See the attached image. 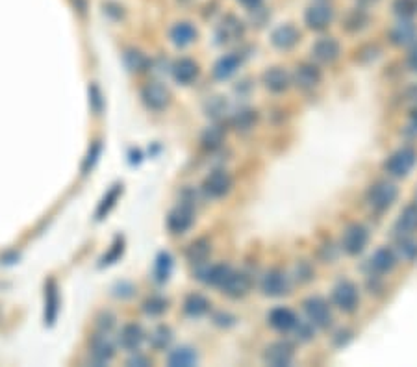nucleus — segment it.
Listing matches in <instances>:
<instances>
[{"instance_id":"nucleus-18","label":"nucleus","mask_w":417,"mask_h":367,"mask_svg":"<svg viewBox=\"0 0 417 367\" xmlns=\"http://www.w3.org/2000/svg\"><path fill=\"white\" fill-rule=\"evenodd\" d=\"M269 324L278 332H289L293 331L295 324H297V315H295L289 308H275L267 318Z\"/></svg>"},{"instance_id":"nucleus-34","label":"nucleus","mask_w":417,"mask_h":367,"mask_svg":"<svg viewBox=\"0 0 417 367\" xmlns=\"http://www.w3.org/2000/svg\"><path fill=\"white\" fill-rule=\"evenodd\" d=\"M393 12L401 19H412L417 15V0H393Z\"/></svg>"},{"instance_id":"nucleus-13","label":"nucleus","mask_w":417,"mask_h":367,"mask_svg":"<svg viewBox=\"0 0 417 367\" xmlns=\"http://www.w3.org/2000/svg\"><path fill=\"white\" fill-rule=\"evenodd\" d=\"M341 47L334 37H321L312 47V56L321 63H332L339 58Z\"/></svg>"},{"instance_id":"nucleus-36","label":"nucleus","mask_w":417,"mask_h":367,"mask_svg":"<svg viewBox=\"0 0 417 367\" xmlns=\"http://www.w3.org/2000/svg\"><path fill=\"white\" fill-rule=\"evenodd\" d=\"M256 122V111L252 110H241L238 111V115L234 117V124L238 130H249Z\"/></svg>"},{"instance_id":"nucleus-33","label":"nucleus","mask_w":417,"mask_h":367,"mask_svg":"<svg viewBox=\"0 0 417 367\" xmlns=\"http://www.w3.org/2000/svg\"><path fill=\"white\" fill-rule=\"evenodd\" d=\"M397 252L399 256L406 262H414L417 258V241L412 239L410 236H403V238L397 241Z\"/></svg>"},{"instance_id":"nucleus-45","label":"nucleus","mask_w":417,"mask_h":367,"mask_svg":"<svg viewBox=\"0 0 417 367\" xmlns=\"http://www.w3.org/2000/svg\"><path fill=\"white\" fill-rule=\"evenodd\" d=\"M148 362H147V358H139V356H137V358H132V360H128V366H147Z\"/></svg>"},{"instance_id":"nucleus-30","label":"nucleus","mask_w":417,"mask_h":367,"mask_svg":"<svg viewBox=\"0 0 417 367\" xmlns=\"http://www.w3.org/2000/svg\"><path fill=\"white\" fill-rule=\"evenodd\" d=\"M93 356L98 364H104L113 356V345L106 336H97L93 340Z\"/></svg>"},{"instance_id":"nucleus-29","label":"nucleus","mask_w":417,"mask_h":367,"mask_svg":"<svg viewBox=\"0 0 417 367\" xmlns=\"http://www.w3.org/2000/svg\"><path fill=\"white\" fill-rule=\"evenodd\" d=\"M196 364V353L188 347H180V349L172 351L169 356V366L172 367H190Z\"/></svg>"},{"instance_id":"nucleus-8","label":"nucleus","mask_w":417,"mask_h":367,"mask_svg":"<svg viewBox=\"0 0 417 367\" xmlns=\"http://www.w3.org/2000/svg\"><path fill=\"white\" fill-rule=\"evenodd\" d=\"M243 32H245V28H243V23H241L240 19L234 17V15H227L219 23V26H217L215 37H217V43L228 45L238 41L240 37H243Z\"/></svg>"},{"instance_id":"nucleus-16","label":"nucleus","mask_w":417,"mask_h":367,"mask_svg":"<svg viewBox=\"0 0 417 367\" xmlns=\"http://www.w3.org/2000/svg\"><path fill=\"white\" fill-rule=\"evenodd\" d=\"M193 225V210L190 206H178L167 217V227L172 234H184Z\"/></svg>"},{"instance_id":"nucleus-7","label":"nucleus","mask_w":417,"mask_h":367,"mask_svg":"<svg viewBox=\"0 0 417 367\" xmlns=\"http://www.w3.org/2000/svg\"><path fill=\"white\" fill-rule=\"evenodd\" d=\"M295 351L293 345L288 342H275L271 343L269 347L265 349L264 360L265 364H269L273 367H284L289 366L293 362Z\"/></svg>"},{"instance_id":"nucleus-12","label":"nucleus","mask_w":417,"mask_h":367,"mask_svg":"<svg viewBox=\"0 0 417 367\" xmlns=\"http://www.w3.org/2000/svg\"><path fill=\"white\" fill-rule=\"evenodd\" d=\"M289 289L288 276L284 275L280 269H271L265 273L264 280H262V291L267 297H280L286 295Z\"/></svg>"},{"instance_id":"nucleus-10","label":"nucleus","mask_w":417,"mask_h":367,"mask_svg":"<svg viewBox=\"0 0 417 367\" xmlns=\"http://www.w3.org/2000/svg\"><path fill=\"white\" fill-rule=\"evenodd\" d=\"M321 82V71L312 63H301L299 67L295 69L293 73V84L302 91H310L313 87L319 86Z\"/></svg>"},{"instance_id":"nucleus-2","label":"nucleus","mask_w":417,"mask_h":367,"mask_svg":"<svg viewBox=\"0 0 417 367\" xmlns=\"http://www.w3.org/2000/svg\"><path fill=\"white\" fill-rule=\"evenodd\" d=\"M417 162V153L412 147H403L387 158L386 171L395 178H405L414 169Z\"/></svg>"},{"instance_id":"nucleus-3","label":"nucleus","mask_w":417,"mask_h":367,"mask_svg":"<svg viewBox=\"0 0 417 367\" xmlns=\"http://www.w3.org/2000/svg\"><path fill=\"white\" fill-rule=\"evenodd\" d=\"M304 312H306L310 323L319 326V329H326L332 323L330 306L321 297H310V299L304 300Z\"/></svg>"},{"instance_id":"nucleus-47","label":"nucleus","mask_w":417,"mask_h":367,"mask_svg":"<svg viewBox=\"0 0 417 367\" xmlns=\"http://www.w3.org/2000/svg\"><path fill=\"white\" fill-rule=\"evenodd\" d=\"M360 2H362V4H365V6H369V4H374L376 0H360Z\"/></svg>"},{"instance_id":"nucleus-1","label":"nucleus","mask_w":417,"mask_h":367,"mask_svg":"<svg viewBox=\"0 0 417 367\" xmlns=\"http://www.w3.org/2000/svg\"><path fill=\"white\" fill-rule=\"evenodd\" d=\"M397 195H399V191H397L395 184L387 182V180H381V182L373 184L369 188L368 202L374 212H386L395 202Z\"/></svg>"},{"instance_id":"nucleus-43","label":"nucleus","mask_w":417,"mask_h":367,"mask_svg":"<svg viewBox=\"0 0 417 367\" xmlns=\"http://www.w3.org/2000/svg\"><path fill=\"white\" fill-rule=\"evenodd\" d=\"M408 67L412 71H417V43H414V47L408 52Z\"/></svg>"},{"instance_id":"nucleus-28","label":"nucleus","mask_w":417,"mask_h":367,"mask_svg":"<svg viewBox=\"0 0 417 367\" xmlns=\"http://www.w3.org/2000/svg\"><path fill=\"white\" fill-rule=\"evenodd\" d=\"M45 299H47V306H45V319H47V323L52 324L56 321V315H58V304H60V299H58V289H56L54 280L49 282V286H47V293H45Z\"/></svg>"},{"instance_id":"nucleus-27","label":"nucleus","mask_w":417,"mask_h":367,"mask_svg":"<svg viewBox=\"0 0 417 367\" xmlns=\"http://www.w3.org/2000/svg\"><path fill=\"white\" fill-rule=\"evenodd\" d=\"M210 252H212V245H210L208 239H196L193 243L188 247V252H185V256L190 260L191 263H203L208 260Z\"/></svg>"},{"instance_id":"nucleus-40","label":"nucleus","mask_w":417,"mask_h":367,"mask_svg":"<svg viewBox=\"0 0 417 367\" xmlns=\"http://www.w3.org/2000/svg\"><path fill=\"white\" fill-rule=\"evenodd\" d=\"M166 308H167L166 300L158 299V297H154V299L145 302V312L150 313V315H160V313L166 312Z\"/></svg>"},{"instance_id":"nucleus-6","label":"nucleus","mask_w":417,"mask_h":367,"mask_svg":"<svg viewBox=\"0 0 417 367\" xmlns=\"http://www.w3.org/2000/svg\"><path fill=\"white\" fill-rule=\"evenodd\" d=\"M334 19V8L325 4V2H317L308 8L304 13V21H306L308 28L312 30H325L326 26L330 25Z\"/></svg>"},{"instance_id":"nucleus-37","label":"nucleus","mask_w":417,"mask_h":367,"mask_svg":"<svg viewBox=\"0 0 417 367\" xmlns=\"http://www.w3.org/2000/svg\"><path fill=\"white\" fill-rule=\"evenodd\" d=\"M223 137H225V132H223L219 126H212V129H208L206 132H204L203 143L206 145V147L215 148V147H219V145H221Z\"/></svg>"},{"instance_id":"nucleus-41","label":"nucleus","mask_w":417,"mask_h":367,"mask_svg":"<svg viewBox=\"0 0 417 367\" xmlns=\"http://www.w3.org/2000/svg\"><path fill=\"white\" fill-rule=\"evenodd\" d=\"M126 60H132V63H128V67L132 69V71H142V69L145 67V63H147L139 52H128V54H126Z\"/></svg>"},{"instance_id":"nucleus-38","label":"nucleus","mask_w":417,"mask_h":367,"mask_svg":"<svg viewBox=\"0 0 417 367\" xmlns=\"http://www.w3.org/2000/svg\"><path fill=\"white\" fill-rule=\"evenodd\" d=\"M119 193H121V186H113V190H111L110 193H108V197H106L104 201H102V204L98 206V210H97V217H98V219H102V217H104V215L108 214V212H110L111 206L115 204V201H117V197H119Z\"/></svg>"},{"instance_id":"nucleus-20","label":"nucleus","mask_w":417,"mask_h":367,"mask_svg":"<svg viewBox=\"0 0 417 367\" xmlns=\"http://www.w3.org/2000/svg\"><path fill=\"white\" fill-rule=\"evenodd\" d=\"M265 87L273 93H282L289 87V74L282 67H271L264 73Z\"/></svg>"},{"instance_id":"nucleus-32","label":"nucleus","mask_w":417,"mask_h":367,"mask_svg":"<svg viewBox=\"0 0 417 367\" xmlns=\"http://www.w3.org/2000/svg\"><path fill=\"white\" fill-rule=\"evenodd\" d=\"M368 25V13L363 10H350L343 19V26L347 32H360Z\"/></svg>"},{"instance_id":"nucleus-11","label":"nucleus","mask_w":417,"mask_h":367,"mask_svg":"<svg viewBox=\"0 0 417 367\" xmlns=\"http://www.w3.org/2000/svg\"><path fill=\"white\" fill-rule=\"evenodd\" d=\"M142 98L150 110L160 111L164 110V108H167L169 98L171 97H169L167 87H164L161 84H158V82H153V84H147V86L143 87Z\"/></svg>"},{"instance_id":"nucleus-39","label":"nucleus","mask_w":417,"mask_h":367,"mask_svg":"<svg viewBox=\"0 0 417 367\" xmlns=\"http://www.w3.org/2000/svg\"><path fill=\"white\" fill-rule=\"evenodd\" d=\"M171 265L172 262L169 254H160L158 256V260H156V276H158V280H167V276L171 273Z\"/></svg>"},{"instance_id":"nucleus-42","label":"nucleus","mask_w":417,"mask_h":367,"mask_svg":"<svg viewBox=\"0 0 417 367\" xmlns=\"http://www.w3.org/2000/svg\"><path fill=\"white\" fill-rule=\"evenodd\" d=\"M295 331H297V334H299L297 337H299V340H302V342H308V340L313 336L312 329H310L308 324L299 323V321H297V324H295Z\"/></svg>"},{"instance_id":"nucleus-26","label":"nucleus","mask_w":417,"mask_h":367,"mask_svg":"<svg viewBox=\"0 0 417 367\" xmlns=\"http://www.w3.org/2000/svg\"><path fill=\"white\" fill-rule=\"evenodd\" d=\"M230 273H232V269H230L228 265H225V263H217V265H212V267H208V269L204 271L203 280L206 282V284H210V286L221 288Z\"/></svg>"},{"instance_id":"nucleus-19","label":"nucleus","mask_w":417,"mask_h":367,"mask_svg":"<svg viewBox=\"0 0 417 367\" xmlns=\"http://www.w3.org/2000/svg\"><path fill=\"white\" fill-rule=\"evenodd\" d=\"M241 63H243V58H241V54H238V52L223 56L221 60L214 65V76L217 80L230 78V76L241 67Z\"/></svg>"},{"instance_id":"nucleus-21","label":"nucleus","mask_w":417,"mask_h":367,"mask_svg":"<svg viewBox=\"0 0 417 367\" xmlns=\"http://www.w3.org/2000/svg\"><path fill=\"white\" fill-rule=\"evenodd\" d=\"M172 76H174L178 84H191L199 76V65L190 58L178 60L172 65Z\"/></svg>"},{"instance_id":"nucleus-22","label":"nucleus","mask_w":417,"mask_h":367,"mask_svg":"<svg viewBox=\"0 0 417 367\" xmlns=\"http://www.w3.org/2000/svg\"><path fill=\"white\" fill-rule=\"evenodd\" d=\"M145 340V332L142 331V326L139 324L130 323L124 326L123 331H121V336H119V343L123 345L126 351H137L139 349V345Z\"/></svg>"},{"instance_id":"nucleus-14","label":"nucleus","mask_w":417,"mask_h":367,"mask_svg":"<svg viewBox=\"0 0 417 367\" xmlns=\"http://www.w3.org/2000/svg\"><path fill=\"white\" fill-rule=\"evenodd\" d=\"M390 39L395 47H408L417 41V26L408 19H403L401 23L393 26L390 32Z\"/></svg>"},{"instance_id":"nucleus-4","label":"nucleus","mask_w":417,"mask_h":367,"mask_svg":"<svg viewBox=\"0 0 417 367\" xmlns=\"http://www.w3.org/2000/svg\"><path fill=\"white\" fill-rule=\"evenodd\" d=\"M369 241V232L368 228L363 225H350L347 227V230L343 232V239H341V245H343V251L350 256H356L365 249V245Z\"/></svg>"},{"instance_id":"nucleus-23","label":"nucleus","mask_w":417,"mask_h":367,"mask_svg":"<svg viewBox=\"0 0 417 367\" xmlns=\"http://www.w3.org/2000/svg\"><path fill=\"white\" fill-rule=\"evenodd\" d=\"M169 36L177 47H188L196 39V28L191 23H177L169 32Z\"/></svg>"},{"instance_id":"nucleus-5","label":"nucleus","mask_w":417,"mask_h":367,"mask_svg":"<svg viewBox=\"0 0 417 367\" xmlns=\"http://www.w3.org/2000/svg\"><path fill=\"white\" fill-rule=\"evenodd\" d=\"M332 300H334V304H336L339 310L352 312V310H356L358 300H360L358 288L349 280L339 282L336 288H334V291H332Z\"/></svg>"},{"instance_id":"nucleus-46","label":"nucleus","mask_w":417,"mask_h":367,"mask_svg":"<svg viewBox=\"0 0 417 367\" xmlns=\"http://www.w3.org/2000/svg\"><path fill=\"white\" fill-rule=\"evenodd\" d=\"M412 119H414V122H417V106L414 108V111H412Z\"/></svg>"},{"instance_id":"nucleus-31","label":"nucleus","mask_w":417,"mask_h":367,"mask_svg":"<svg viewBox=\"0 0 417 367\" xmlns=\"http://www.w3.org/2000/svg\"><path fill=\"white\" fill-rule=\"evenodd\" d=\"M184 310L191 318H201V315H204L210 310V302L204 299L203 295H190L185 299Z\"/></svg>"},{"instance_id":"nucleus-15","label":"nucleus","mask_w":417,"mask_h":367,"mask_svg":"<svg viewBox=\"0 0 417 367\" xmlns=\"http://www.w3.org/2000/svg\"><path fill=\"white\" fill-rule=\"evenodd\" d=\"M299 39H301V32L297 30L293 25H289V23L288 25H280L271 34V43L280 50L291 49V47L299 43Z\"/></svg>"},{"instance_id":"nucleus-35","label":"nucleus","mask_w":417,"mask_h":367,"mask_svg":"<svg viewBox=\"0 0 417 367\" xmlns=\"http://www.w3.org/2000/svg\"><path fill=\"white\" fill-rule=\"evenodd\" d=\"M172 332L169 326H158L150 336V343H153L156 349H166L167 345L171 343Z\"/></svg>"},{"instance_id":"nucleus-24","label":"nucleus","mask_w":417,"mask_h":367,"mask_svg":"<svg viewBox=\"0 0 417 367\" xmlns=\"http://www.w3.org/2000/svg\"><path fill=\"white\" fill-rule=\"evenodd\" d=\"M395 262H397V258L393 254V251H390L387 247H382L379 251L374 252L369 263H371V267H373L376 273H387V271H392L395 267Z\"/></svg>"},{"instance_id":"nucleus-25","label":"nucleus","mask_w":417,"mask_h":367,"mask_svg":"<svg viewBox=\"0 0 417 367\" xmlns=\"http://www.w3.org/2000/svg\"><path fill=\"white\" fill-rule=\"evenodd\" d=\"M395 228L401 236H410V234L417 232V206H408L403 210Z\"/></svg>"},{"instance_id":"nucleus-17","label":"nucleus","mask_w":417,"mask_h":367,"mask_svg":"<svg viewBox=\"0 0 417 367\" xmlns=\"http://www.w3.org/2000/svg\"><path fill=\"white\" fill-rule=\"evenodd\" d=\"M221 289L223 293H227L228 297H243L251 289V278L241 271H232L221 286Z\"/></svg>"},{"instance_id":"nucleus-9","label":"nucleus","mask_w":417,"mask_h":367,"mask_svg":"<svg viewBox=\"0 0 417 367\" xmlns=\"http://www.w3.org/2000/svg\"><path fill=\"white\" fill-rule=\"evenodd\" d=\"M230 188H232V177L227 171H223V169L210 173L208 178L204 180V191L210 197H215V199L227 195Z\"/></svg>"},{"instance_id":"nucleus-44","label":"nucleus","mask_w":417,"mask_h":367,"mask_svg":"<svg viewBox=\"0 0 417 367\" xmlns=\"http://www.w3.org/2000/svg\"><path fill=\"white\" fill-rule=\"evenodd\" d=\"M262 2H264V0H240L241 6L249 8V10H258V8L262 6Z\"/></svg>"}]
</instances>
